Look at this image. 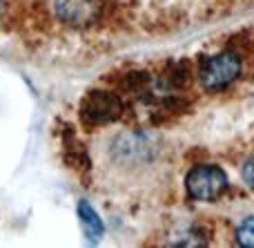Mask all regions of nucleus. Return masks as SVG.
<instances>
[{
  "label": "nucleus",
  "mask_w": 254,
  "mask_h": 248,
  "mask_svg": "<svg viewBox=\"0 0 254 248\" xmlns=\"http://www.w3.org/2000/svg\"><path fill=\"white\" fill-rule=\"evenodd\" d=\"M188 192L194 199L210 201L216 199L228 188V177L216 165H198L188 174Z\"/></svg>",
  "instance_id": "obj_1"
},
{
  "label": "nucleus",
  "mask_w": 254,
  "mask_h": 248,
  "mask_svg": "<svg viewBox=\"0 0 254 248\" xmlns=\"http://www.w3.org/2000/svg\"><path fill=\"white\" fill-rule=\"evenodd\" d=\"M237 240L241 246H248V248H254V217L246 219V222L239 226L237 231Z\"/></svg>",
  "instance_id": "obj_6"
},
{
  "label": "nucleus",
  "mask_w": 254,
  "mask_h": 248,
  "mask_svg": "<svg viewBox=\"0 0 254 248\" xmlns=\"http://www.w3.org/2000/svg\"><path fill=\"white\" fill-rule=\"evenodd\" d=\"M241 174H243V181H246L248 186H250L252 190H254V159L248 161V164L243 165V172H241Z\"/></svg>",
  "instance_id": "obj_7"
},
{
  "label": "nucleus",
  "mask_w": 254,
  "mask_h": 248,
  "mask_svg": "<svg viewBox=\"0 0 254 248\" xmlns=\"http://www.w3.org/2000/svg\"><path fill=\"white\" fill-rule=\"evenodd\" d=\"M241 72V61L237 58V54H216L212 58H205L201 65V81L205 87L219 89L225 87L228 83H232Z\"/></svg>",
  "instance_id": "obj_2"
},
{
  "label": "nucleus",
  "mask_w": 254,
  "mask_h": 248,
  "mask_svg": "<svg viewBox=\"0 0 254 248\" xmlns=\"http://www.w3.org/2000/svg\"><path fill=\"white\" fill-rule=\"evenodd\" d=\"M78 217H80V224H83V231H85V235H87V240L96 242L98 237L103 235V222H101V217H98V213L87 204V201H80Z\"/></svg>",
  "instance_id": "obj_5"
},
{
  "label": "nucleus",
  "mask_w": 254,
  "mask_h": 248,
  "mask_svg": "<svg viewBox=\"0 0 254 248\" xmlns=\"http://www.w3.org/2000/svg\"><path fill=\"white\" fill-rule=\"evenodd\" d=\"M56 13L67 25L83 27L98 18L101 0H56Z\"/></svg>",
  "instance_id": "obj_4"
},
{
  "label": "nucleus",
  "mask_w": 254,
  "mask_h": 248,
  "mask_svg": "<svg viewBox=\"0 0 254 248\" xmlns=\"http://www.w3.org/2000/svg\"><path fill=\"white\" fill-rule=\"evenodd\" d=\"M121 101L110 92H92L83 103V116L89 123H110L121 114Z\"/></svg>",
  "instance_id": "obj_3"
}]
</instances>
